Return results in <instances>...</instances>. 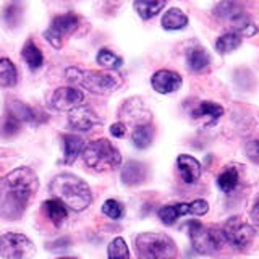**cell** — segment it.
Listing matches in <instances>:
<instances>
[{"label":"cell","mask_w":259,"mask_h":259,"mask_svg":"<svg viewBox=\"0 0 259 259\" xmlns=\"http://www.w3.org/2000/svg\"><path fill=\"white\" fill-rule=\"evenodd\" d=\"M5 198L0 206V217L5 221H16L26 209L29 199L37 191V177L29 167H18L5 177Z\"/></svg>","instance_id":"1"},{"label":"cell","mask_w":259,"mask_h":259,"mask_svg":"<svg viewBox=\"0 0 259 259\" xmlns=\"http://www.w3.org/2000/svg\"><path fill=\"white\" fill-rule=\"evenodd\" d=\"M51 193L65 206L76 210H84L93 202V193L88 183L73 174H59L51 182Z\"/></svg>","instance_id":"2"},{"label":"cell","mask_w":259,"mask_h":259,"mask_svg":"<svg viewBox=\"0 0 259 259\" xmlns=\"http://www.w3.org/2000/svg\"><path fill=\"white\" fill-rule=\"evenodd\" d=\"M65 78H67L68 83L83 88L86 91L97 94V96H105V94L113 93L121 83L120 78L112 75V73L81 70L76 67L67 68V71H65Z\"/></svg>","instance_id":"3"},{"label":"cell","mask_w":259,"mask_h":259,"mask_svg":"<svg viewBox=\"0 0 259 259\" xmlns=\"http://www.w3.org/2000/svg\"><path fill=\"white\" fill-rule=\"evenodd\" d=\"M84 164L96 172H107L120 165L121 154L109 140H96L89 143L83 151Z\"/></svg>","instance_id":"4"},{"label":"cell","mask_w":259,"mask_h":259,"mask_svg":"<svg viewBox=\"0 0 259 259\" xmlns=\"http://www.w3.org/2000/svg\"><path fill=\"white\" fill-rule=\"evenodd\" d=\"M136 249L143 259H175L177 245L165 233L146 232L136 237Z\"/></svg>","instance_id":"5"},{"label":"cell","mask_w":259,"mask_h":259,"mask_svg":"<svg viewBox=\"0 0 259 259\" xmlns=\"http://www.w3.org/2000/svg\"><path fill=\"white\" fill-rule=\"evenodd\" d=\"M190 238L194 251L199 254H212L222 246L225 241L222 230L210 229V227H204L198 221H191L190 225Z\"/></svg>","instance_id":"6"},{"label":"cell","mask_w":259,"mask_h":259,"mask_svg":"<svg viewBox=\"0 0 259 259\" xmlns=\"http://www.w3.org/2000/svg\"><path fill=\"white\" fill-rule=\"evenodd\" d=\"M34 245L23 233H5L0 237V256L4 259H31L34 254Z\"/></svg>","instance_id":"7"},{"label":"cell","mask_w":259,"mask_h":259,"mask_svg":"<svg viewBox=\"0 0 259 259\" xmlns=\"http://www.w3.org/2000/svg\"><path fill=\"white\" fill-rule=\"evenodd\" d=\"M78 24H79V18L76 15L73 13L59 15L52 20L51 28L44 32V37L52 47L60 49L63 46V37L67 34H71L78 28Z\"/></svg>","instance_id":"8"},{"label":"cell","mask_w":259,"mask_h":259,"mask_svg":"<svg viewBox=\"0 0 259 259\" xmlns=\"http://www.w3.org/2000/svg\"><path fill=\"white\" fill-rule=\"evenodd\" d=\"M222 233L225 241H229L235 248H245L254 238V229L251 225L241 222L240 217L229 219L224 225Z\"/></svg>","instance_id":"9"},{"label":"cell","mask_w":259,"mask_h":259,"mask_svg":"<svg viewBox=\"0 0 259 259\" xmlns=\"http://www.w3.org/2000/svg\"><path fill=\"white\" fill-rule=\"evenodd\" d=\"M84 101V94L79 91V89L73 88V86H65L55 89L52 94L51 104L55 110L59 112H71L73 109L83 105L81 102Z\"/></svg>","instance_id":"10"},{"label":"cell","mask_w":259,"mask_h":259,"mask_svg":"<svg viewBox=\"0 0 259 259\" xmlns=\"http://www.w3.org/2000/svg\"><path fill=\"white\" fill-rule=\"evenodd\" d=\"M68 123L78 132H89L93 126L101 123V118L96 115V112L89 105H79L68 112Z\"/></svg>","instance_id":"11"},{"label":"cell","mask_w":259,"mask_h":259,"mask_svg":"<svg viewBox=\"0 0 259 259\" xmlns=\"http://www.w3.org/2000/svg\"><path fill=\"white\" fill-rule=\"evenodd\" d=\"M182 76L172 70H159L152 75L151 84L159 94H170L182 88Z\"/></svg>","instance_id":"12"},{"label":"cell","mask_w":259,"mask_h":259,"mask_svg":"<svg viewBox=\"0 0 259 259\" xmlns=\"http://www.w3.org/2000/svg\"><path fill=\"white\" fill-rule=\"evenodd\" d=\"M177 167L178 172H180V177L185 183H194L199 180L201 177V164L198 162V159H194L193 156H188V154H182L177 159Z\"/></svg>","instance_id":"13"},{"label":"cell","mask_w":259,"mask_h":259,"mask_svg":"<svg viewBox=\"0 0 259 259\" xmlns=\"http://www.w3.org/2000/svg\"><path fill=\"white\" fill-rule=\"evenodd\" d=\"M146 177H148V170L146 165L141 164L138 160H130L125 164L123 170H121V182L126 186H135V185H141Z\"/></svg>","instance_id":"14"},{"label":"cell","mask_w":259,"mask_h":259,"mask_svg":"<svg viewBox=\"0 0 259 259\" xmlns=\"http://www.w3.org/2000/svg\"><path fill=\"white\" fill-rule=\"evenodd\" d=\"M63 148H65L63 164L71 165V164H75V160L79 157V154H83L86 146H84L83 138H79L76 135H65L63 136Z\"/></svg>","instance_id":"15"},{"label":"cell","mask_w":259,"mask_h":259,"mask_svg":"<svg viewBox=\"0 0 259 259\" xmlns=\"http://www.w3.org/2000/svg\"><path fill=\"white\" fill-rule=\"evenodd\" d=\"M8 113H12L15 118H18L20 121H31V123H39L42 121L40 117H46V115H40L37 113V110H34L29 105H26L24 102L20 101H13L8 105Z\"/></svg>","instance_id":"16"},{"label":"cell","mask_w":259,"mask_h":259,"mask_svg":"<svg viewBox=\"0 0 259 259\" xmlns=\"http://www.w3.org/2000/svg\"><path fill=\"white\" fill-rule=\"evenodd\" d=\"M224 115V107L215 102L210 101H202L198 109L193 110V117L194 118H209L207 125H214L215 121Z\"/></svg>","instance_id":"17"},{"label":"cell","mask_w":259,"mask_h":259,"mask_svg":"<svg viewBox=\"0 0 259 259\" xmlns=\"http://www.w3.org/2000/svg\"><path fill=\"white\" fill-rule=\"evenodd\" d=\"M188 24V16H186L180 8H170L162 16V28L167 31H178L183 29Z\"/></svg>","instance_id":"18"},{"label":"cell","mask_w":259,"mask_h":259,"mask_svg":"<svg viewBox=\"0 0 259 259\" xmlns=\"http://www.w3.org/2000/svg\"><path fill=\"white\" fill-rule=\"evenodd\" d=\"M42 209H44L46 215L49 217V221L55 225H62V222L68 215L67 206H65L63 202H60L59 199H47L42 204Z\"/></svg>","instance_id":"19"},{"label":"cell","mask_w":259,"mask_h":259,"mask_svg":"<svg viewBox=\"0 0 259 259\" xmlns=\"http://www.w3.org/2000/svg\"><path fill=\"white\" fill-rule=\"evenodd\" d=\"M186 214H190V204H186V202H178V204L164 206L159 209V219L165 225L175 224L177 219H180Z\"/></svg>","instance_id":"20"},{"label":"cell","mask_w":259,"mask_h":259,"mask_svg":"<svg viewBox=\"0 0 259 259\" xmlns=\"http://www.w3.org/2000/svg\"><path fill=\"white\" fill-rule=\"evenodd\" d=\"M232 32L238 34L240 37H251L257 32V26L251 21L245 13H241L230 21Z\"/></svg>","instance_id":"21"},{"label":"cell","mask_w":259,"mask_h":259,"mask_svg":"<svg viewBox=\"0 0 259 259\" xmlns=\"http://www.w3.org/2000/svg\"><path fill=\"white\" fill-rule=\"evenodd\" d=\"M21 54H23L24 62L28 63V67H29L31 70H37V68L42 67L44 55H42V52L39 51V47H37L34 42H32L31 39L26 40V44H24Z\"/></svg>","instance_id":"22"},{"label":"cell","mask_w":259,"mask_h":259,"mask_svg":"<svg viewBox=\"0 0 259 259\" xmlns=\"http://www.w3.org/2000/svg\"><path fill=\"white\" fill-rule=\"evenodd\" d=\"M133 7L143 20H151L157 13H160L162 8L165 7V2L164 0H160V2H152V0H136Z\"/></svg>","instance_id":"23"},{"label":"cell","mask_w":259,"mask_h":259,"mask_svg":"<svg viewBox=\"0 0 259 259\" xmlns=\"http://www.w3.org/2000/svg\"><path fill=\"white\" fill-rule=\"evenodd\" d=\"M18 81V73L12 60L0 59V88H12Z\"/></svg>","instance_id":"24"},{"label":"cell","mask_w":259,"mask_h":259,"mask_svg":"<svg viewBox=\"0 0 259 259\" xmlns=\"http://www.w3.org/2000/svg\"><path fill=\"white\" fill-rule=\"evenodd\" d=\"M152 138H154V132L151 125H138L133 130L132 141L138 149H146L151 146Z\"/></svg>","instance_id":"25"},{"label":"cell","mask_w":259,"mask_h":259,"mask_svg":"<svg viewBox=\"0 0 259 259\" xmlns=\"http://www.w3.org/2000/svg\"><path fill=\"white\" fill-rule=\"evenodd\" d=\"M210 57L204 49H193L188 54V67L193 71H204L209 68Z\"/></svg>","instance_id":"26"},{"label":"cell","mask_w":259,"mask_h":259,"mask_svg":"<svg viewBox=\"0 0 259 259\" xmlns=\"http://www.w3.org/2000/svg\"><path fill=\"white\" fill-rule=\"evenodd\" d=\"M241 46V37L238 34H235V32H225L221 37L217 39L215 42V49L221 54H229V52H233L237 51V49Z\"/></svg>","instance_id":"27"},{"label":"cell","mask_w":259,"mask_h":259,"mask_svg":"<svg viewBox=\"0 0 259 259\" xmlns=\"http://www.w3.org/2000/svg\"><path fill=\"white\" fill-rule=\"evenodd\" d=\"M240 182V178H238V172L235 168H225L224 172L219 175L217 178V185H219V188H221L224 193H230L233 191L235 188H237V185Z\"/></svg>","instance_id":"28"},{"label":"cell","mask_w":259,"mask_h":259,"mask_svg":"<svg viewBox=\"0 0 259 259\" xmlns=\"http://www.w3.org/2000/svg\"><path fill=\"white\" fill-rule=\"evenodd\" d=\"M96 60L101 67L107 68V70H118V68H121V65H123V60H121L118 55L113 54L112 51H109V49H101L99 54L96 57Z\"/></svg>","instance_id":"29"},{"label":"cell","mask_w":259,"mask_h":259,"mask_svg":"<svg viewBox=\"0 0 259 259\" xmlns=\"http://www.w3.org/2000/svg\"><path fill=\"white\" fill-rule=\"evenodd\" d=\"M109 259H130V249L123 238H113L107 248Z\"/></svg>","instance_id":"30"},{"label":"cell","mask_w":259,"mask_h":259,"mask_svg":"<svg viewBox=\"0 0 259 259\" xmlns=\"http://www.w3.org/2000/svg\"><path fill=\"white\" fill-rule=\"evenodd\" d=\"M241 13H243V10L240 8V5L232 4V2H224L221 5H217V8H215V15L221 16V18L229 20V21H232L235 16H238Z\"/></svg>","instance_id":"31"},{"label":"cell","mask_w":259,"mask_h":259,"mask_svg":"<svg viewBox=\"0 0 259 259\" xmlns=\"http://www.w3.org/2000/svg\"><path fill=\"white\" fill-rule=\"evenodd\" d=\"M102 212L110 219H120L123 215V206L115 199H107L102 204Z\"/></svg>","instance_id":"32"},{"label":"cell","mask_w":259,"mask_h":259,"mask_svg":"<svg viewBox=\"0 0 259 259\" xmlns=\"http://www.w3.org/2000/svg\"><path fill=\"white\" fill-rule=\"evenodd\" d=\"M20 15H21V10H20V5L16 4H10L4 12V20L7 21L8 26L15 28L16 24L20 21Z\"/></svg>","instance_id":"33"},{"label":"cell","mask_w":259,"mask_h":259,"mask_svg":"<svg viewBox=\"0 0 259 259\" xmlns=\"http://www.w3.org/2000/svg\"><path fill=\"white\" fill-rule=\"evenodd\" d=\"M20 130V120L15 118L12 113H7V118H5V123L2 128V135L4 136H13L18 133Z\"/></svg>","instance_id":"34"},{"label":"cell","mask_w":259,"mask_h":259,"mask_svg":"<svg viewBox=\"0 0 259 259\" xmlns=\"http://www.w3.org/2000/svg\"><path fill=\"white\" fill-rule=\"evenodd\" d=\"M209 210V204L204 199H196L190 204V214L193 215H204Z\"/></svg>","instance_id":"35"},{"label":"cell","mask_w":259,"mask_h":259,"mask_svg":"<svg viewBox=\"0 0 259 259\" xmlns=\"http://www.w3.org/2000/svg\"><path fill=\"white\" fill-rule=\"evenodd\" d=\"M246 156L249 157V160H253L254 164L259 165V140L248 143V146H246Z\"/></svg>","instance_id":"36"},{"label":"cell","mask_w":259,"mask_h":259,"mask_svg":"<svg viewBox=\"0 0 259 259\" xmlns=\"http://www.w3.org/2000/svg\"><path fill=\"white\" fill-rule=\"evenodd\" d=\"M125 133H126V126H125V123H121V121H117V123L110 125V135L113 138H123Z\"/></svg>","instance_id":"37"},{"label":"cell","mask_w":259,"mask_h":259,"mask_svg":"<svg viewBox=\"0 0 259 259\" xmlns=\"http://www.w3.org/2000/svg\"><path fill=\"white\" fill-rule=\"evenodd\" d=\"M251 219H253V222L259 227V202L254 204V207L251 209Z\"/></svg>","instance_id":"38"},{"label":"cell","mask_w":259,"mask_h":259,"mask_svg":"<svg viewBox=\"0 0 259 259\" xmlns=\"http://www.w3.org/2000/svg\"><path fill=\"white\" fill-rule=\"evenodd\" d=\"M70 245V240L68 238H62V240H59L57 243H54V248L55 249H63V248H67Z\"/></svg>","instance_id":"39"},{"label":"cell","mask_w":259,"mask_h":259,"mask_svg":"<svg viewBox=\"0 0 259 259\" xmlns=\"http://www.w3.org/2000/svg\"><path fill=\"white\" fill-rule=\"evenodd\" d=\"M59 259H76V257H59Z\"/></svg>","instance_id":"40"}]
</instances>
